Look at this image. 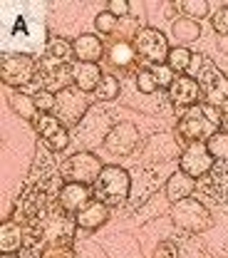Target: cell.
I'll list each match as a JSON object with an SVG mask.
<instances>
[{"label": "cell", "mask_w": 228, "mask_h": 258, "mask_svg": "<svg viewBox=\"0 0 228 258\" xmlns=\"http://www.w3.org/2000/svg\"><path fill=\"white\" fill-rule=\"evenodd\" d=\"M95 28H97V32L104 35V37H114V35H117V28H119V18H114L109 10H102L97 18H95Z\"/></svg>", "instance_id": "obj_26"}, {"label": "cell", "mask_w": 228, "mask_h": 258, "mask_svg": "<svg viewBox=\"0 0 228 258\" xmlns=\"http://www.w3.org/2000/svg\"><path fill=\"white\" fill-rule=\"evenodd\" d=\"M169 99L176 107L179 114H184L189 107L201 102V85L194 75H176L174 85L169 87Z\"/></svg>", "instance_id": "obj_12"}, {"label": "cell", "mask_w": 228, "mask_h": 258, "mask_svg": "<svg viewBox=\"0 0 228 258\" xmlns=\"http://www.w3.org/2000/svg\"><path fill=\"white\" fill-rule=\"evenodd\" d=\"M221 112H223V117H228V99L221 104Z\"/></svg>", "instance_id": "obj_34"}, {"label": "cell", "mask_w": 228, "mask_h": 258, "mask_svg": "<svg viewBox=\"0 0 228 258\" xmlns=\"http://www.w3.org/2000/svg\"><path fill=\"white\" fill-rule=\"evenodd\" d=\"M134 47H136V55L141 60H146L149 64H164L169 52H171L166 35L157 28H141L136 40H134Z\"/></svg>", "instance_id": "obj_8"}, {"label": "cell", "mask_w": 228, "mask_h": 258, "mask_svg": "<svg viewBox=\"0 0 228 258\" xmlns=\"http://www.w3.org/2000/svg\"><path fill=\"white\" fill-rule=\"evenodd\" d=\"M40 258H74V256H72V246H45Z\"/></svg>", "instance_id": "obj_32"}, {"label": "cell", "mask_w": 228, "mask_h": 258, "mask_svg": "<svg viewBox=\"0 0 228 258\" xmlns=\"http://www.w3.org/2000/svg\"><path fill=\"white\" fill-rule=\"evenodd\" d=\"M95 199L107 204L109 209L112 206H119L122 201H127V196L131 191V176L124 166H117V164H104L99 179L92 186Z\"/></svg>", "instance_id": "obj_2"}, {"label": "cell", "mask_w": 228, "mask_h": 258, "mask_svg": "<svg viewBox=\"0 0 228 258\" xmlns=\"http://www.w3.org/2000/svg\"><path fill=\"white\" fill-rule=\"evenodd\" d=\"M171 219H174V224L179 226V228H184V231H189V233H201L203 228L211 226L208 209H206L198 199H191V196L174 204Z\"/></svg>", "instance_id": "obj_6"}, {"label": "cell", "mask_w": 228, "mask_h": 258, "mask_svg": "<svg viewBox=\"0 0 228 258\" xmlns=\"http://www.w3.org/2000/svg\"><path fill=\"white\" fill-rule=\"evenodd\" d=\"M87 107H90V97L85 95L82 90H77L74 85L62 90V92H57L55 114L60 117V122H62L65 127H74V124L82 119V114L87 112Z\"/></svg>", "instance_id": "obj_11"}, {"label": "cell", "mask_w": 228, "mask_h": 258, "mask_svg": "<svg viewBox=\"0 0 228 258\" xmlns=\"http://www.w3.org/2000/svg\"><path fill=\"white\" fill-rule=\"evenodd\" d=\"M104 55H107V62L112 64V67H119V70H131L134 62L139 60L136 47H134V42H129V40H109Z\"/></svg>", "instance_id": "obj_17"}, {"label": "cell", "mask_w": 228, "mask_h": 258, "mask_svg": "<svg viewBox=\"0 0 228 258\" xmlns=\"http://www.w3.org/2000/svg\"><path fill=\"white\" fill-rule=\"evenodd\" d=\"M171 32H174V37L186 47L189 42H196V40L201 37V25H198V20H191V18L181 15V18H176V20H174Z\"/></svg>", "instance_id": "obj_21"}, {"label": "cell", "mask_w": 228, "mask_h": 258, "mask_svg": "<svg viewBox=\"0 0 228 258\" xmlns=\"http://www.w3.org/2000/svg\"><path fill=\"white\" fill-rule=\"evenodd\" d=\"M37 77L42 82V90L57 95L67 87H72V62L55 57L50 52H42V57L37 60Z\"/></svg>", "instance_id": "obj_5"}, {"label": "cell", "mask_w": 228, "mask_h": 258, "mask_svg": "<svg viewBox=\"0 0 228 258\" xmlns=\"http://www.w3.org/2000/svg\"><path fill=\"white\" fill-rule=\"evenodd\" d=\"M37 77V60L30 52H3L0 57V80L8 87H28Z\"/></svg>", "instance_id": "obj_4"}, {"label": "cell", "mask_w": 228, "mask_h": 258, "mask_svg": "<svg viewBox=\"0 0 228 258\" xmlns=\"http://www.w3.org/2000/svg\"><path fill=\"white\" fill-rule=\"evenodd\" d=\"M102 77H104V72H102L99 62H77V60L72 62V85L77 90H82L85 95H90V92L95 95Z\"/></svg>", "instance_id": "obj_16"}, {"label": "cell", "mask_w": 228, "mask_h": 258, "mask_svg": "<svg viewBox=\"0 0 228 258\" xmlns=\"http://www.w3.org/2000/svg\"><path fill=\"white\" fill-rule=\"evenodd\" d=\"M194 191H196V179H191L189 174H184L181 169L166 179V196H169L174 204L181 201V199H189Z\"/></svg>", "instance_id": "obj_20"}, {"label": "cell", "mask_w": 228, "mask_h": 258, "mask_svg": "<svg viewBox=\"0 0 228 258\" xmlns=\"http://www.w3.org/2000/svg\"><path fill=\"white\" fill-rule=\"evenodd\" d=\"M139 144V129L134 127L131 122H117L114 127L109 129L107 139H104V147L107 152L117 154V157H124L131 154Z\"/></svg>", "instance_id": "obj_14"}, {"label": "cell", "mask_w": 228, "mask_h": 258, "mask_svg": "<svg viewBox=\"0 0 228 258\" xmlns=\"http://www.w3.org/2000/svg\"><path fill=\"white\" fill-rule=\"evenodd\" d=\"M33 127H35V132L40 134L42 144H45L50 152H62V149H67V144H69V132H67V127L60 122V117H57L55 112H40L37 119L33 122Z\"/></svg>", "instance_id": "obj_10"}, {"label": "cell", "mask_w": 228, "mask_h": 258, "mask_svg": "<svg viewBox=\"0 0 228 258\" xmlns=\"http://www.w3.org/2000/svg\"><path fill=\"white\" fill-rule=\"evenodd\" d=\"M151 67V72H154V77H157V85H159V90H169L171 85H174V80H176V72L169 67V64H149Z\"/></svg>", "instance_id": "obj_29"}, {"label": "cell", "mask_w": 228, "mask_h": 258, "mask_svg": "<svg viewBox=\"0 0 228 258\" xmlns=\"http://www.w3.org/2000/svg\"><path fill=\"white\" fill-rule=\"evenodd\" d=\"M211 25H213V30L218 32V35L228 37V5H223L221 10H216V13H213Z\"/></svg>", "instance_id": "obj_31"}, {"label": "cell", "mask_w": 228, "mask_h": 258, "mask_svg": "<svg viewBox=\"0 0 228 258\" xmlns=\"http://www.w3.org/2000/svg\"><path fill=\"white\" fill-rule=\"evenodd\" d=\"M33 97H35V104H37L40 112H55V107H57V95H52V92H47V90L40 87Z\"/></svg>", "instance_id": "obj_30"}, {"label": "cell", "mask_w": 228, "mask_h": 258, "mask_svg": "<svg viewBox=\"0 0 228 258\" xmlns=\"http://www.w3.org/2000/svg\"><path fill=\"white\" fill-rule=\"evenodd\" d=\"M119 90H122L119 80H117L114 75H104V77H102V82H99V87L95 90V99L112 102V99H117V97H119Z\"/></svg>", "instance_id": "obj_25"}, {"label": "cell", "mask_w": 228, "mask_h": 258, "mask_svg": "<svg viewBox=\"0 0 228 258\" xmlns=\"http://www.w3.org/2000/svg\"><path fill=\"white\" fill-rule=\"evenodd\" d=\"M221 124H223L221 107L198 102V104L189 107L181 114V119L176 124V132H179V137H184L186 144H191V142H208L216 132H221Z\"/></svg>", "instance_id": "obj_1"}, {"label": "cell", "mask_w": 228, "mask_h": 258, "mask_svg": "<svg viewBox=\"0 0 228 258\" xmlns=\"http://www.w3.org/2000/svg\"><path fill=\"white\" fill-rule=\"evenodd\" d=\"M196 67V80L201 85V97L206 99V104H213V107H221L228 99V77L211 62L208 57L203 55H194V64Z\"/></svg>", "instance_id": "obj_3"}, {"label": "cell", "mask_w": 228, "mask_h": 258, "mask_svg": "<svg viewBox=\"0 0 228 258\" xmlns=\"http://www.w3.org/2000/svg\"><path fill=\"white\" fill-rule=\"evenodd\" d=\"M213 166H216V159L208 152L206 142H191V144H186L184 152H181V157H179V169L184 174H189L191 179H201V176L211 174Z\"/></svg>", "instance_id": "obj_9"}, {"label": "cell", "mask_w": 228, "mask_h": 258, "mask_svg": "<svg viewBox=\"0 0 228 258\" xmlns=\"http://www.w3.org/2000/svg\"><path fill=\"white\" fill-rule=\"evenodd\" d=\"M72 52H74V60L77 62H99L107 52V45L99 35L92 32H82L80 37L72 40Z\"/></svg>", "instance_id": "obj_15"}, {"label": "cell", "mask_w": 228, "mask_h": 258, "mask_svg": "<svg viewBox=\"0 0 228 258\" xmlns=\"http://www.w3.org/2000/svg\"><path fill=\"white\" fill-rule=\"evenodd\" d=\"M107 219H109V206L102 204V201H97V199H92V201L74 216L77 226L85 228V231H97L99 226L107 224Z\"/></svg>", "instance_id": "obj_18"}, {"label": "cell", "mask_w": 228, "mask_h": 258, "mask_svg": "<svg viewBox=\"0 0 228 258\" xmlns=\"http://www.w3.org/2000/svg\"><path fill=\"white\" fill-rule=\"evenodd\" d=\"M3 258H20V256H3Z\"/></svg>", "instance_id": "obj_35"}, {"label": "cell", "mask_w": 228, "mask_h": 258, "mask_svg": "<svg viewBox=\"0 0 228 258\" xmlns=\"http://www.w3.org/2000/svg\"><path fill=\"white\" fill-rule=\"evenodd\" d=\"M179 8H181V13H184L186 18H191V20H203V18L208 15V3H206V0H184Z\"/></svg>", "instance_id": "obj_28"}, {"label": "cell", "mask_w": 228, "mask_h": 258, "mask_svg": "<svg viewBox=\"0 0 228 258\" xmlns=\"http://www.w3.org/2000/svg\"><path fill=\"white\" fill-rule=\"evenodd\" d=\"M10 107H13V112H15L18 117H23V119H28V122H35L37 114H40V109H37V104H35L33 95L15 92V95L10 97Z\"/></svg>", "instance_id": "obj_23"}, {"label": "cell", "mask_w": 228, "mask_h": 258, "mask_svg": "<svg viewBox=\"0 0 228 258\" xmlns=\"http://www.w3.org/2000/svg\"><path fill=\"white\" fill-rule=\"evenodd\" d=\"M208 152L213 154V159L221 161V164H228V132H216L208 142H206Z\"/></svg>", "instance_id": "obj_24"}, {"label": "cell", "mask_w": 228, "mask_h": 258, "mask_svg": "<svg viewBox=\"0 0 228 258\" xmlns=\"http://www.w3.org/2000/svg\"><path fill=\"white\" fill-rule=\"evenodd\" d=\"M136 87H139V92H144V95H154V92L159 90L151 67H141V70H136Z\"/></svg>", "instance_id": "obj_27"}, {"label": "cell", "mask_w": 228, "mask_h": 258, "mask_svg": "<svg viewBox=\"0 0 228 258\" xmlns=\"http://www.w3.org/2000/svg\"><path fill=\"white\" fill-rule=\"evenodd\" d=\"M166 64H169L176 75H189V70H191V64H194V52H191L189 47H184V45H176V47H171V52H169V57H166Z\"/></svg>", "instance_id": "obj_22"}, {"label": "cell", "mask_w": 228, "mask_h": 258, "mask_svg": "<svg viewBox=\"0 0 228 258\" xmlns=\"http://www.w3.org/2000/svg\"><path fill=\"white\" fill-rule=\"evenodd\" d=\"M92 199H95L92 186L80 184V181H65L60 194H57V206H60L62 211H67L69 216H77Z\"/></svg>", "instance_id": "obj_13"}, {"label": "cell", "mask_w": 228, "mask_h": 258, "mask_svg": "<svg viewBox=\"0 0 228 258\" xmlns=\"http://www.w3.org/2000/svg\"><path fill=\"white\" fill-rule=\"evenodd\" d=\"M107 10H109L114 18H119V20H122V18H127V15H129V3H127V0H112V3L107 5Z\"/></svg>", "instance_id": "obj_33"}, {"label": "cell", "mask_w": 228, "mask_h": 258, "mask_svg": "<svg viewBox=\"0 0 228 258\" xmlns=\"http://www.w3.org/2000/svg\"><path fill=\"white\" fill-rule=\"evenodd\" d=\"M102 169H104L102 159H97L92 152H77L69 159H65V164H62V176H65L67 181H80V184L95 186V181L99 179Z\"/></svg>", "instance_id": "obj_7"}, {"label": "cell", "mask_w": 228, "mask_h": 258, "mask_svg": "<svg viewBox=\"0 0 228 258\" xmlns=\"http://www.w3.org/2000/svg\"><path fill=\"white\" fill-rule=\"evenodd\" d=\"M25 246V231L23 226L13 219L3 221L0 226V248H3V256H15L20 253V248Z\"/></svg>", "instance_id": "obj_19"}]
</instances>
